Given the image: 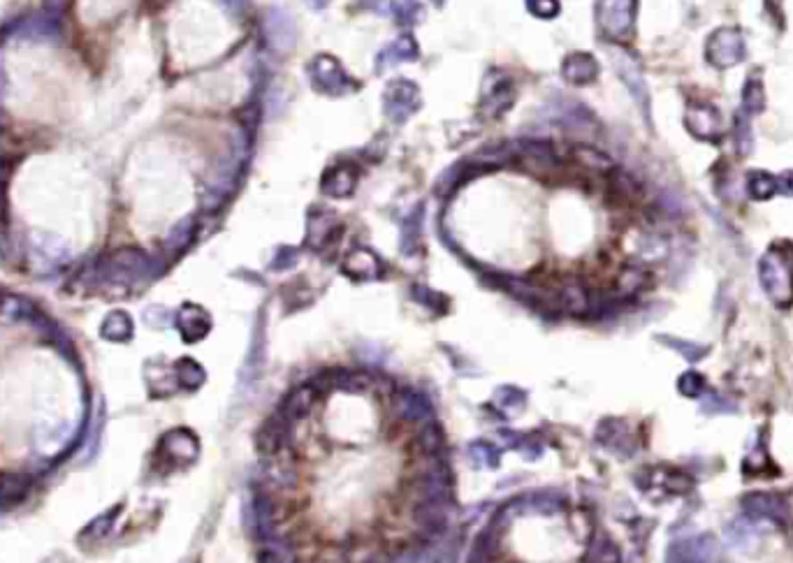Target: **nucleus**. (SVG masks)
Wrapping results in <instances>:
<instances>
[{"instance_id":"44","label":"nucleus","mask_w":793,"mask_h":563,"mask_svg":"<svg viewBox=\"0 0 793 563\" xmlns=\"http://www.w3.org/2000/svg\"><path fill=\"white\" fill-rule=\"evenodd\" d=\"M5 88V74H3V68H0V93Z\"/></svg>"},{"instance_id":"15","label":"nucleus","mask_w":793,"mask_h":563,"mask_svg":"<svg viewBox=\"0 0 793 563\" xmlns=\"http://www.w3.org/2000/svg\"><path fill=\"white\" fill-rule=\"evenodd\" d=\"M561 74H564V80L569 84H576V86H585V84H592L596 77H599V63L592 54L587 52H576V54H569L561 63Z\"/></svg>"},{"instance_id":"5","label":"nucleus","mask_w":793,"mask_h":563,"mask_svg":"<svg viewBox=\"0 0 793 563\" xmlns=\"http://www.w3.org/2000/svg\"><path fill=\"white\" fill-rule=\"evenodd\" d=\"M311 81L320 93H327V96H342L353 86L349 72L330 54H320L318 58H314V63H311Z\"/></svg>"},{"instance_id":"27","label":"nucleus","mask_w":793,"mask_h":563,"mask_svg":"<svg viewBox=\"0 0 793 563\" xmlns=\"http://www.w3.org/2000/svg\"><path fill=\"white\" fill-rule=\"evenodd\" d=\"M571 158L576 160L580 167L596 172V174H611V172L615 170V167H612V160L592 147H573Z\"/></svg>"},{"instance_id":"45","label":"nucleus","mask_w":793,"mask_h":563,"mask_svg":"<svg viewBox=\"0 0 793 563\" xmlns=\"http://www.w3.org/2000/svg\"><path fill=\"white\" fill-rule=\"evenodd\" d=\"M434 3H439V5H441V3H443V0H434Z\"/></svg>"},{"instance_id":"42","label":"nucleus","mask_w":793,"mask_h":563,"mask_svg":"<svg viewBox=\"0 0 793 563\" xmlns=\"http://www.w3.org/2000/svg\"><path fill=\"white\" fill-rule=\"evenodd\" d=\"M297 262V253L292 248H283L279 253V257H276L274 262H272V267L276 269V272H279V269H283V267H291V265H295Z\"/></svg>"},{"instance_id":"37","label":"nucleus","mask_w":793,"mask_h":563,"mask_svg":"<svg viewBox=\"0 0 793 563\" xmlns=\"http://www.w3.org/2000/svg\"><path fill=\"white\" fill-rule=\"evenodd\" d=\"M643 283H645V272L640 267H627L622 273H620V281H617V285H620V290H622L624 295H631V292L640 290Z\"/></svg>"},{"instance_id":"13","label":"nucleus","mask_w":793,"mask_h":563,"mask_svg":"<svg viewBox=\"0 0 793 563\" xmlns=\"http://www.w3.org/2000/svg\"><path fill=\"white\" fill-rule=\"evenodd\" d=\"M342 234L337 216L332 211H314L307 223V244L316 250H323L327 244Z\"/></svg>"},{"instance_id":"26","label":"nucleus","mask_w":793,"mask_h":563,"mask_svg":"<svg viewBox=\"0 0 793 563\" xmlns=\"http://www.w3.org/2000/svg\"><path fill=\"white\" fill-rule=\"evenodd\" d=\"M557 297H560L561 311H569L573 315H582L589 308L587 290L578 281H569V283L561 285L560 290H557Z\"/></svg>"},{"instance_id":"36","label":"nucleus","mask_w":793,"mask_h":563,"mask_svg":"<svg viewBox=\"0 0 793 563\" xmlns=\"http://www.w3.org/2000/svg\"><path fill=\"white\" fill-rule=\"evenodd\" d=\"M749 193L756 199H768L777 193V179L768 177V174H754L752 181H749Z\"/></svg>"},{"instance_id":"34","label":"nucleus","mask_w":793,"mask_h":563,"mask_svg":"<svg viewBox=\"0 0 793 563\" xmlns=\"http://www.w3.org/2000/svg\"><path fill=\"white\" fill-rule=\"evenodd\" d=\"M416 445L420 448V452H425L427 457L441 455V450H443V433H441V429L434 427V424H427V427L420 432V436L416 438Z\"/></svg>"},{"instance_id":"18","label":"nucleus","mask_w":793,"mask_h":563,"mask_svg":"<svg viewBox=\"0 0 793 563\" xmlns=\"http://www.w3.org/2000/svg\"><path fill=\"white\" fill-rule=\"evenodd\" d=\"M358 183V170L353 165H334L325 172L320 190L327 197H349Z\"/></svg>"},{"instance_id":"17","label":"nucleus","mask_w":793,"mask_h":563,"mask_svg":"<svg viewBox=\"0 0 793 563\" xmlns=\"http://www.w3.org/2000/svg\"><path fill=\"white\" fill-rule=\"evenodd\" d=\"M418 58V45L411 35H400L397 40L390 42L385 49L376 56V70L378 72H385L390 68H397L401 63L416 61Z\"/></svg>"},{"instance_id":"24","label":"nucleus","mask_w":793,"mask_h":563,"mask_svg":"<svg viewBox=\"0 0 793 563\" xmlns=\"http://www.w3.org/2000/svg\"><path fill=\"white\" fill-rule=\"evenodd\" d=\"M687 123H689V130L703 139H717L721 128L720 116L713 107H691L687 114Z\"/></svg>"},{"instance_id":"21","label":"nucleus","mask_w":793,"mask_h":563,"mask_svg":"<svg viewBox=\"0 0 793 563\" xmlns=\"http://www.w3.org/2000/svg\"><path fill=\"white\" fill-rule=\"evenodd\" d=\"M510 100H513V84L506 77H497L490 84V88L483 93V114L490 116V119L503 114Z\"/></svg>"},{"instance_id":"28","label":"nucleus","mask_w":793,"mask_h":563,"mask_svg":"<svg viewBox=\"0 0 793 563\" xmlns=\"http://www.w3.org/2000/svg\"><path fill=\"white\" fill-rule=\"evenodd\" d=\"M622 561V554H620V547L605 538V535H596L592 542H589L587 552L582 563H620Z\"/></svg>"},{"instance_id":"39","label":"nucleus","mask_w":793,"mask_h":563,"mask_svg":"<svg viewBox=\"0 0 793 563\" xmlns=\"http://www.w3.org/2000/svg\"><path fill=\"white\" fill-rule=\"evenodd\" d=\"M703 390H705V381H703V375H698L691 371V374H685L682 378H679V392L685 394V397L696 399V397H701Z\"/></svg>"},{"instance_id":"19","label":"nucleus","mask_w":793,"mask_h":563,"mask_svg":"<svg viewBox=\"0 0 793 563\" xmlns=\"http://www.w3.org/2000/svg\"><path fill=\"white\" fill-rule=\"evenodd\" d=\"M30 244H33V262H38V267L54 269L68 257L65 246L52 234H33Z\"/></svg>"},{"instance_id":"40","label":"nucleus","mask_w":793,"mask_h":563,"mask_svg":"<svg viewBox=\"0 0 793 563\" xmlns=\"http://www.w3.org/2000/svg\"><path fill=\"white\" fill-rule=\"evenodd\" d=\"M144 320H147L148 324H154V327H165V324L172 320V315L167 308L151 307L148 311H144Z\"/></svg>"},{"instance_id":"32","label":"nucleus","mask_w":793,"mask_h":563,"mask_svg":"<svg viewBox=\"0 0 793 563\" xmlns=\"http://www.w3.org/2000/svg\"><path fill=\"white\" fill-rule=\"evenodd\" d=\"M116 517H119V508H112V512H105V515L96 517L89 526H86L84 534H81V541H84V538H91V542L103 541L105 535H109L112 526H114Z\"/></svg>"},{"instance_id":"7","label":"nucleus","mask_w":793,"mask_h":563,"mask_svg":"<svg viewBox=\"0 0 793 563\" xmlns=\"http://www.w3.org/2000/svg\"><path fill=\"white\" fill-rule=\"evenodd\" d=\"M666 563H721V554L714 538L701 535L685 542H675L668 552Z\"/></svg>"},{"instance_id":"12","label":"nucleus","mask_w":793,"mask_h":563,"mask_svg":"<svg viewBox=\"0 0 793 563\" xmlns=\"http://www.w3.org/2000/svg\"><path fill=\"white\" fill-rule=\"evenodd\" d=\"M177 327L183 341L195 343L209 334V330H212V318H209V313H207L202 307H198V304H183L177 313Z\"/></svg>"},{"instance_id":"9","label":"nucleus","mask_w":793,"mask_h":563,"mask_svg":"<svg viewBox=\"0 0 793 563\" xmlns=\"http://www.w3.org/2000/svg\"><path fill=\"white\" fill-rule=\"evenodd\" d=\"M288 427H291V422L281 416V413H274L272 417H267V422L256 433L257 452L263 457L281 455L288 445Z\"/></svg>"},{"instance_id":"20","label":"nucleus","mask_w":793,"mask_h":563,"mask_svg":"<svg viewBox=\"0 0 793 563\" xmlns=\"http://www.w3.org/2000/svg\"><path fill=\"white\" fill-rule=\"evenodd\" d=\"M742 508L752 517L780 519L787 517V503L775 494H747L742 499Z\"/></svg>"},{"instance_id":"10","label":"nucleus","mask_w":793,"mask_h":563,"mask_svg":"<svg viewBox=\"0 0 793 563\" xmlns=\"http://www.w3.org/2000/svg\"><path fill=\"white\" fill-rule=\"evenodd\" d=\"M515 158H518L519 165L534 172V174L553 172L560 165V158L554 154V148L543 142H522L515 148Z\"/></svg>"},{"instance_id":"3","label":"nucleus","mask_w":793,"mask_h":563,"mask_svg":"<svg viewBox=\"0 0 793 563\" xmlns=\"http://www.w3.org/2000/svg\"><path fill=\"white\" fill-rule=\"evenodd\" d=\"M636 0H599V26L605 38L627 40L634 30Z\"/></svg>"},{"instance_id":"38","label":"nucleus","mask_w":793,"mask_h":563,"mask_svg":"<svg viewBox=\"0 0 793 563\" xmlns=\"http://www.w3.org/2000/svg\"><path fill=\"white\" fill-rule=\"evenodd\" d=\"M527 10L538 19H554L560 14L557 0H527Z\"/></svg>"},{"instance_id":"16","label":"nucleus","mask_w":793,"mask_h":563,"mask_svg":"<svg viewBox=\"0 0 793 563\" xmlns=\"http://www.w3.org/2000/svg\"><path fill=\"white\" fill-rule=\"evenodd\" d=\"M318 399H320V390L314 385V382H308V385L297 387L295 392L288 394V399H283L279 413L286 417L288 422L302 420V417H307L308 413H311V408H314Z\"/></svg>"},{"instance_id":"6","label":"nucleus","mask_w":793,"mask_h":563,"mask_svg":"<svg viewBox=\"0 0 793 563\" xmlns=\"http://www.w3.org/2000/svg\"><path fill=\"white\" fill-rule=\"evenodd\" d=\"M265 38L269 46L276 52H292L297 45V23L295 19L281 7H269L265 14Z\"/></svg>"},{"instance_id":"43","label":"nucleus","mask_w":793,"mask_h":563,"mask_svg":"<svg viewBox=\"0 0 793 563\" xmlns=\"http://www.w3.org/2000/svg\"><path fill=\"white\" fill-rule=\"evenodd\" d=\"M304 3H307V5L311 7V10H325V7L330 5L332 0H304Z\"/></svg>"},{"instance_id":"11","label":"nucleus","mask_w":793,"mask_h":563,"mask_svg":"<svg viewBox=\"0 0 793 563\" xmlns=\"http://www.w3.org/2000/svg\"><path fill=\"white\" fill-rule=\"evenodd\" d=\"M0 315L5 320H12V323H30L35 327H52L49 320L40 313V308L35 307L30 299H26L21 295H12V292L0 295Z\"/></svg>"},{"instance_id":"29","label":"nucleus","mask_w":793,"mask_h":563,"mask_svg":"<svg viewBox=\"0 0 793 563\" xmlns=\"http://www.w3.org/2000/svg\"><path fill=\"white\" fill-rule=\"evenodd\" d=\"M394 408L400 413L404 420H423V417H429V406L423 397H418V394L404 392L394 394Z\"/></svg>"},{"instance_id":"35","label":"nucleus","mask_w":793,"mask_h":563,"mask_svg":"<svg viewBox=\"0 0 793 563\" xmlns=\"http://www.w3.org/2000/svg\"><path fill=\"white\" fill-rule=\"evenodd\" d=\"M23 494H26V484L21 480H3L0 483V510H5L12 503H17Z\"/></svg>"},{"instance_id":"4","label":"nucleus","mask_w":793,"mask_h":563,"mask_svg":"<svg viewBox=\"0 0 793 563\" xmlns=\"http://www.w3.org/2000/svg\"><path fill=\"white\" fill-rule=\"evenodd\" d=\"M420 107V88L409 80H397L385 88L383 109L392 123H404Z\"/></svg>"},{"instance_id":"41","label":"nucleus","mask_w":793,"mask_h":563,"mask_svg":"<svg viewBox=\"0 0 793 563\" xmlns=\"http://www.w3.org/2000/svg\"><path fill=\"white\" fill-rule=\"evenodd\" d=\"M68 5L70 0H45V14L46 17L56 19V21H61L65 12H68Z\"/></svg>"},{"instance_id":"8","label":"nucleus","mask_w":793,"mask_h":563,"mask_svg":"<svg viewBox=\"0 0 793 563\" xmlns=\"http://www.w3.org/2000/svg\"><path fill=\"white\" fill-rule=\"evenodd\" d=\"M198 438L195 433H190L189 429H174V432L165 433L163 441H160V455L165 457L170 464L174 466H186L198 457Z\"/></svg>"},{"instance_id":"31","label":"nucleus","mask_w":793,"mask_h":563,"mask_svg":"<svg viewBox=\"0 0 793 563\" xmlns=\"http://www.w3.org/2000/svg\"><path fill=\"white\" fill-rule=\"evenodd\" d=\"M193 234H195V218L193 216L183 218V221L179 223V225H174L172 232L167 234L165 248L170 250V253H181V250L190 244Z\"/></svg>"},{"instance_id":"33","label":"nucleus","mask_w":793,"mask_h":563,"mask_svg":"<svg viewBox=\"0 0 793 563\" xmlns=\"http://www.w3.org/2000/svg\"><path fill=\"white\" fill-rule=\"evenodd\" d=\"M394 19L401 23V26H413V23H420L425 17V10L420 3L416 0H397L392 5Z\"/></svg>"},{"instance_id":"25","label":"nucleus","mask_w":793,"mask_h":563,"mask_svg":"<svg viewBox=\"0 0 793 563\" xmlns=\"http://www.w3.org/2000/svg\"><path fill=\"white\" fill-rule=\"evenodd\" d=\"M147 385H148V392H151V397H156V399L170 397V394L177 392L179 381H177V374H174V366H172V369H165V366H160V365H148L147 366Z\"/></svg>"},{"instance_id":"23","label":"nucleus","mask_w":793,"mask_h":563,"mask_svg":"<svg viewBox=\"0 0 793 563\" xmlns=\"http://www.w3.org/2000/svg\"><path fill=\"white\" fill-rule=\"evenodd\" d=\"M342 269L349 276H353V279H374L381 272V262H378V257L371 250L358 248L343 260Z\"/></svg>"},{"instance_id":"2","label":"nucleus","mask_w":793,"mask_h":563,"mask_svg":"<svg viewBox=\"0 0 793 563\" xmlns=\"http://www.w3.org/2000/svg\"><path fill=\"white\" fill-rule=\"evenodd\" d=\"M759 276L765 292L775 299L777 304H789L793 297V276L791 267L787 265L780 253H768L759 265Z\"/></svg>"},{"instance_id":"22","label":"nucleus","mask_w":793,"mask_h":563,"mask_svg":"<svg viewBox=\"0 0 793 563\" xmlns=\"http://www.w3.org/2000/svg\"><path fill=\"white\" fill-rule=\"evenodd\" d=\"M132 332H135V324H132V318L128 315L126 311H109L105 315L103 324H100V336H103L105 341H112V343H126L132 339Z\"/></svg>"},{"instance_id":"1","label":"nucleus","mask_w":793,"mask_h":563,"mask_svg":"<svg viewBox=\"0 0 793 563\" xmlns=\"http://www.w3.org/2000/svg\"><path fill=\"white\" fill-rule=\"evenodd\" d=\"M151 257L139 248H116L97 265V276L105 283L131 285L151 273Z\"/></svg>"},{"instance_id":"14","label":"nucleus","mask_w":793,"mask_h":563,"mask_svg":"<svg viewBox=\"0 0 793 563\" xmlns=\"http://www.w3.org/2000/svg\"><path fill=\"white\" fill-rule=\"evenodd\" d=\"M708 58L726 68V65H736L742 58V40L736 30H720V33L713 35V40L708 45Z\"/></svg>"},{"instance_id":"30","label":"nucleus","mask_w":793,"mask_h":563,"mask_svg":"<svg viewBox=\"0 0 793 563\" xmlns=\"http://www.w3.org/2000/svg\"><path fill=\"white\" fill-rule=\"evenodd\" d=\"M174 374H177L179 385L186 387V390H195V387H200L207 378L205 369H202V366L190 357L179 359L177 365H174Z\"/></svg>"}]
</instances>
